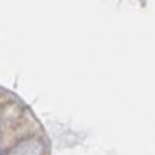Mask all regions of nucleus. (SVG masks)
Segmentation results:
<instances>
[{
    "label": "nucleus",
    "instance_id": "1",
    "mask_svg": "<svg viewBox=\"0 0 155 155\" xmlns=\"http://www.w3.org/2000/svg\"><path fill=\"white\" fill-rule=\"evenodd\" d=\"M0 155H3V152H2V149H0Z\"/></svg>",
    "mask_w": 155,
    "mask_h": 155
}]
</instances>
